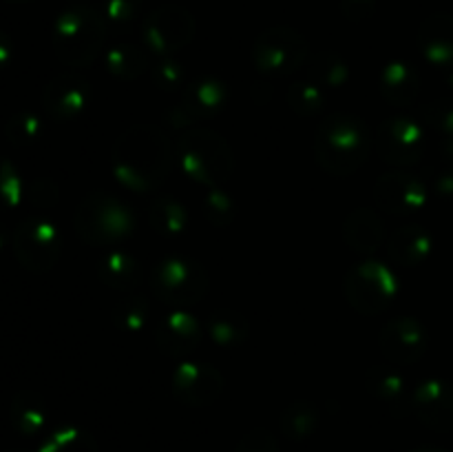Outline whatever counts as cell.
Returning <instances> with one entry per match:
<instances>
[{
  "label": "cell",
  "mask_w": 453,
  "mask_h": 452,
  "mask_svg": "<svg viewBox=\"0 0 453 452\" xmlns=\"http://www.w3.org/2000/svg\"><path fill=\"white\" fill-rule=\"evenodd\" d=\"M345 238H348L352 248H357L361 253H370L374 248H379L380 239H383V226H380V220L374 213L361 208V211H357L348 220Z\"/></svg>",
  "instance_id": "e0dca14e"
},
{
  "label": "cell",
  "mask_w": 453,
  "mask_h": 452,
  "mask_svg": "<svg viewBox=\"0 0 453 452\" xmlns=\"http://www.w3.org/2000/svg\"><path fill=\"white\" fill-rule=\"evenodd\" d=\"M394 277L379 261H365L348 275L345 292L361 313H380L394 297Z\"/></svg>",
  "instance_id": "ba28073f"
},
{
  "label": "cell",
  "mask_w": 453,
  "mask_h": 452,
  "mask_svg": "<svg viewBox=\"0 0 453 452\" xmlns=\"http://www.w3.org/2000/svg\"><path fill=\"white\" fill-rule=\"evenodd\" d=\"M118 177L137 191H150L166 177L171 149L162 131L153 127H133L119 136L113 149Z\"/></svg>",
  "instance_id": "6da1fadb"
},
{
  "label": "cell",
  "mask_w": 453,
  "mask_h": 452,
  "mask_svg": "<svg viewBox=\"0 0 453 452\" xmlns=\"http://www.w3.org/2000/svg\"><path fill=\"white\" fill-rule=\"evenodd\" d=\"M414 408L427 425H434V428L453 425V393L438 381H429L416 390Z\"/></svg>",
  "instance_id": "9a60e30c"
},
{
  "label": "cell",
  "mask_w": 453,
  "mask_h": 452,
  "mask_svg": "<svg viewBox=\"0 0 453 452\" xmlns=\"http://www.w3.org/2000/svg\"><path fill=\"white\" fill-rule=\"evenodd\" d=\"M175 393L181 401L190 406H206L215 401L221 393V377L215 368L197 366V363H186L173 377Z\"/></svg>",
  "instance_id": "8fae6325"
},
{
  "label": "cell",
  "mask_w": 453,
  "mask_h": 452,
  "mask_svg": "<svg viewBox=\"0 0 453 452\" xmlns=\"http://www.w3.org/2000/svg\"><path fill=\"white\" fill-rule=\"evenodd\" d=\"M42 452H97V448L87 434L78 433V430H62V433L53 434Z\"/></svg>",
  "instance_id": "d4e9b609"
},
{
  "label": "cell",
  "mask_w": 453,
  "mask_h": 452,
  "mask_svg": "<svg viewBox=\"0 0 453 452\" xmlns=\"http://www.w3.org/2000/svg\"><path fill=\"white\" fill-rule=\"evenodd\" d=\"M380 348L392 362L411 363L423 355L425 331L414 319H394L380 332Z\"/></svg>",
  "instance_id": "7c38bea8"
},
{
  "label": "cell",
  "mask_w": 453,
  "mask_h": 452,
  "mask_svg": "<svg viewBox=\"0 0 453 452\" xmlns=\"http://www.w3.org/2000/svg\"><path fill=\"white\" fill-rule=\"evenodd\" d=\"M211 332H212V337L219 341V344L228 346L246 335V326H243V322L239 319V315L217 313V317L212 319V323H211Z\"/></svg>",
  "instance_id": "484cf974"
},
{
  "label": "cell",
  "mask_w": 453,
  "mask_h": 452,
  "mask_svg": "<svg viewBox=\"0 0 453 452\" xmlns=\"http://www.w3.org/2000/svg\"><path fill=\"white\" fill-rule=\"evenodd\" d=\"M153 288L168 304L186 306L202 300L208 288V279L202 266H197L195 261L164 260L155 269Z\"/></svg>",
  "instance_id": "8992f818"
},
{
  "label": "cell",
  "mask_w": 453,
  "mask_h": 452,
  "mask_svg": "<svg viewBox=\"0 0 453 452\" xmlns=\"http://www.w3.org/2000/svg\"><path fill=\"white\" fill-rule=\"evenodd\" d=\"M370 151V136L358 118L334 115L319 127L317 160L326 171L336 175L354 173Z\"/></svg>",
  "instance_id": "7a4b0ae2"
},
{
  "label": "cell",
  "mask_w": 453,
  "mask_h": 452,
  "mask_svg": "<svg viewBox=\"0 0 453 452\" xmlns=\"http://www.w3.org/2000/svg\"><path fill=\"white\" fill-rule=\"evenodd\" d=\"M202 339L197 322L186 313H171L157 326V344L166 353L186 355Z\"/></svg>",
  "instance_id": "2e32d148"
},
{
  "label": "cell",
  "mask_w": 453,
  "mask_h": 452,
  "mask_svg": "<svg viewBox=\"0 0 453 452\" xmlns=\"http://www.w3.org/2000/svg\"><path fill=\"white\" fill-rule=\"evenodd\" d=\"M188 105L193 109H203V111H212L217 106H221V100H224V89L219 87L217 82H199L197 87L190 89L188 91Z\"/></svg>",
  "instance_id": "4dcf8cb0"
},
{
  "label": "cell",
  "mask_w": 453,
  "mask_h": 452,
  "mask_svg": "<svg viewBox=\"0 0 453 452\" xmlns=\"http://www.w3.org/2000/svg\"><path fill=\"white\" fill-rule=\"evenodd\" d=\"M370 386L385 406L396 412L398 406H405V381L392 370H374L370 375Z\"/></svg>",
  "instance_id": "44dd1931"
},
{
  "label": "cell",
  "mask_w": 453,
  "mask_h": 452,
  "mask_svg": "<svg viewBox=\"0 0 453 452\" xmlns=\"http://www.w3.org/2000/svg\"><path fill=\"white\" fill-rule=\"evenodd\" d=\"M288 102L295 106L299 113H314V111L321 109V93L319 87L312 82H296L295 87L288 93Z\"/></svg>",
  "instance_id": "4316f807"
},
{
  "label": "cell",
  "mask_w": 453,
  "mask_h": 452,
  "mask_svg": "<svg viewBox=\"0 0 453 452\" xmlns=\"http://www.w3.org/2000/svg\"><path fill=\"white\" fill-rule=\"evenodd\" d=\"M3 244H4V239H3V230H0V248H3Z\"/></svg>",
  "instance_id": "e575fe53"
},
{
  "label": "cell",
  "mask_w": 453,
  "mask_h": 452,
  "mask_svg": "<svg viewBox=\"0 0 453 452\" xmlns=\"http://www.w3.org/2000/svg\"><path fill=\"white\" fill-rule=\"evenodd\" d=\"M239 452H277V443L264 430H257V433H250L239 446Z\"/></svg>",
  "instance_id": "d6a6232c"
},
{
  "label": "cell",
  "mask_w": 453,
  "mask_h": 452,
  "mask_svg": "<svg viewBox=\"0 0 453 452\" xmlns=\"http://www.w3.org/2000/svg\"><path fill=\"white\" fill-rule=\"evenodd\" d=\"M142 65L144 60L133 47H115V51L109 56V69L122 78H133L140 74Z\"/></svg>",
  "instance_id": "83f0119b"
},
{
  "label": "cell",
  "mask_w": 453,
  "mask_h": 452,
  "mask_svg": "<svg viewBox=\"0 0 453 452\" xmlns=\"http://www.w3.org/2000/svg\"><path fill=\"white\" fill-rule=\"evenodd\" d=\"M383 91L394 105H410L418 93V80L407 65H392L385 71Z\"/></svg>",
  "instance_id": "d6986e66"
},
{
  "label": "cell",
  "mask_w": 453,
  "mask_h": 452,
  "mask_svg": "<svg viewBox=\"0 0 453 452\" xmlns=\"http://www.w3.org/2000/svg\"><path fill=\"white\" fill-rule=\"evenodd\" d=\"M425 186L405 173L380 177L376 184V202L389 213H410L423 204Z\"/></svg>",
  "instance_id": "5bb4252c"
},
{
  "label": "cell",
  "mask_w": 453,
  "mask_h": 452,
  "mask_svg": "<svg viewBox=\"0 0 453 452\" xmlns=\"http://www.w3.org/2000/svg\"><path fill=\"white\" fill-rule=\"evenodd\" d=\"M104 27L93 12H71L58 20L56 53L62 62L73 66L88 65L102 44Z\"/></svg>",
  "instance_id": "5b68a950"
},
{
  "label": "cell",
  "mask_w": 453,
  "mask_h": 452,
  "mask_svg": "<svg viewBox=\"0 0 453 452\" xmlns=\"http://www.w3.org/2000/svg\"><path fill=\"white\" fill-rule=\"evenodd\" d=\"M418 452H438V450H418Z\"/></svg>",
  "instance_id": "d590c367"
},
{
  "label": "cell",
  "mask_w": 453,
  "mask_h": 452,
  "mask_svg": "<svg viewBox=\"0 0 453 452\" xmlns=\"http://www.w3.org/2000/svg\"><path fill=\"white\" fill-rule=\"evenodd\" d=\"M177 155L181 167L190 177L206 184H217L226 180L233 168L230 149L217 133L211 131H190L177 144Z\"/></svg>",
  "instance_id": "3957f363"
},
{
  "label": "cell",
  "mask_w": 453,
  "mask_h": 452,
  "mask_svg": "<svg viewBox=\"0 0 453 452\" xmlns=\"http://www.w3.org/2000/svg\"><path fill=\"white\" fill-rule=\"evenodd\" d=\"M376 149L388 162L411 164L423 151V131L410 118L388 120L376 131Z\"/></svg>",
  "instance_id": "9c48e42d"
},
{
  "label": "cell",
  "mask_w": 453,
  "mask_h": 452,
  "mask_svg": "<svg viewBox=\"0 0 453 452\" xmlns=\"http://www.w3.org/2000/svg\"><path fill=\"white\" fill-rule=\"evenodd\" d=\"M9 56H12V47H9L7 40H4L3 35H0V69H3V66L7 65Z\"/></svg>",
  "instance_id": "836d02e7"
},
{
  "label": "cell",
  "mask_w": 453,
  "mask_h": 452,
  "mask_svg": "<svg viewBox=\"0 0 453 452\" xmlns=\"http://www.w3.org/2000/svg\"><path fill=\"white\" fill-rule=\"evenodd\" d=\"M22 198V180L9 160L0 158V211L13 208Z\"/></svg>",
  "instance_id": "7402d4cb"
},
{
  "label": "cell",
  "mask_w": 453,
  "mask_h": 452,
  "mask_svg": "<svg viewBox=\"0 0 453 452\" xmlns=\"http://www.w3.org/2000/svg\"><path fill=\"white\" fill-rule=\"evenodd\" d=\"M314 421H317V417H314V410H312V408L303 406V403H296V406H292L290 410L286 412V417H283V425H286V433L290 434V437H295V439L308 434L310 430L314 428Z\"/></svg>",
  "instance_id": "f546056e"
},
{
  "label": "cell",
  "mask_w": 453,
  "mask_h": 452,
  "mask_svg": "<svg viewBox=\"0 0 453 452\" xmlns=\"http://www.w3.org/2000/svg\"><path fill=\"white\" fill-rule=\"evenodd\" d=\"M88 100V87L78 75H60L44 89V106L58 120H73Z\"/></svg>",
  "instance_id": "4fadbf2b"
},
{
  "label": "cell",
  "mask_w": 453,
  "mask_h": 452,
  "mask_svg": "<svg viewBox=\"0 0 453 452\" xmlns=\"http://www.w3.org/2000/svg\"><path fill=\"white\" fill-rule=\"evenodd\" d=\"M13 419L25 433H34L44 424V410L38 399L29 397V394H20L13 401Z\"/></svg>",
  "instance_id": "cb8c5ba5"
},
{
  "label": "cell",
  "mask_w": 453,
  "mask_h": 452,
  "mask_svg": "<svg viewBox=\"0 0 453 452\" xmlns=\"http://www.w3.org/2000/svg\"><path fill=\"white\" fill-rule=\"evenodd\" d=\"M75 229L88 244H113L133 229V215L127 204L109 195H91L75 213Z\"/></svg>",
  "instance_id": "277c9868"
},
{
  "label": "cell",
  "mask_w": 453,
  "mask_h": 452,
  "mask_svg": "<svg viewBox=\"0 0 453 452\" xmlns=\"http://www.w3.org/2000/svg\"><path fill=\"white\" fill-rule=\"evenodd\" d=\"M102 277L113 288H133L140 282V269L135 260L127 257L124 253H111L102 261Z\"/></svg>",
  "instance_id": "ffe728a7"
},
{
  "label": "cell",
  "mask_w": 453,
  "mask_h": 452,
  "mask_svg": "<svg viewBox=\"0 0 453 452\" xmlns=\"http://www.w3.org/2000/svg\"><path fill=\"white\" fill-rule=\"evenodd\" d=\"M150 220H153L155 229L166 230V233H181L186 229L184 207L177 202H171V199H164V202L155 204Z\"/></svg>",
  "instance_id": "603a6c76"
},
{
  "label": "cell",
  "mask_w": 453,
  "mask_h": 452,
  "mask_svg": "<svg viewBox=\"0 0 453 452\" xmlns=\"http://www.w3.org/2000/svg\"><path fill=\"white\" fill-rule=\"evenodd\" d=\"M13 253L31 273H44L60 255V235L44 220H25L13 233Z\"/></svg>",
  "instance_id": "52a82bcc"
},
{
  "label": "cell",
  "mask_w": 453,
  "mask_h": 452,
  "mask_svg": "<svg viewBox=\"0 0 453 452\" xmlns=\"http://www.w3.org/2000/svg\"><path fill=\"white\" fill-rule=\"evenodd\" d=\"M40 133V120L35 115L29 113H20L13 115L7 124V136L13 144H29L38 137Z\"/></svg>",
  "instance_id": "f1b7e54d"
},
{
  "label": "cell",
  "mask_w": 453,
  "mask_h": 452,
  "mask_svg": "<svg viewBox=\"0 0 453 452\" xmlns=\"http://www.w3.org/2000/svg\"><path fill=\"white\" fill-rule=\"evenodd\" d=\"M429 251V239L418 229H401L389 239V253L401 264H418Z\"/></svg>",
  "instance_id": "ac0fdd59"
},
{
  "label": "cell",
  "mask_w": 453,
  "mask_h": 452,
  "mask_svg": "<svg viewBox=\"0 0 453 452\" xmlns=\"http://www.w3.org/2000/svg\"><path fill=\"white\" fill-rule=\"evenodd\" d=\"M303 56V38L288 29H274L270 34L261 35L255 47L257 65L264 71H274V74H288V71L296 69Z\"/></svg>",
  "instance_id": "30bf717a"
},
{
  "label": "cell",
  "mask_w": 453,
  "mask_h": 452,
  "mask_svg": "<svg viewBox=\"0 0 453 452\" xmlns=\"http://www.w3.org/2000/svg\"><path fill=\"white\" fill-rule=\"evenodd\" d=\"M144 317H146L144 304H137V301L119 304L118 310H115V322H118V326L124 328V331H135V328H142Z\"/></svg>",
  "instance_id": "1f68e13d"
}]
</instances>
